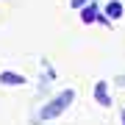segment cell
Wrapping results in <instances>:
<instances>
[{
	"label": "cell",
	"mask_w": 125,
	"mask_h": 125,
	"mask_svg": "<svg viewBox=\"0 0 125 125\" xmlns=\"http://www.w3.org/2000/svg\"><path fill=\"white\" fill-rule=\"evenodd\" d=\"M72 100H75V92H72V89H64L61 94H56V97L39 111V120H56V117H61L72 106Z\"/></svg>",
	"instance_id": "obj_1"
},
{
	"label": "cell",
	"mask_w": 125,
	"mask_h": 125,
	"mask_svg": "<svg viewBox=\"0 0 125 125\" xmlns=\"http://www.w3.org/2000/svg\"><path fill=\"white\" fill-rule=\"evenodd\" d=\"M92 94H94V100L100 103V106H111V97H108V83L106 81H97V83H94V89H92Z\"/></svg>",
	"instance_id": "obj_2"
},
{
	"label": "cell",
	"mask_w": 125,
	"mask_h": 125,
	"mask_svg": "<svg viewBox=\"0 0 125 125\" xmlns=\"http://www.w3.org/2000/svg\"><path fill=\"white\" fill-rule=\"evenodd\" d=\"M0 83H6V86H20V83H25V75L3 70V72H0Z\"/></svg>",
	"instance_id": "obj_3"
},
{
	"label": "cell",
	"mask_w": 125,
	"mask_h": 125,
	"mask_svg": "<svg viewBox=\"0 0 125 125\" xmlns=\"http://www.w3.org/2000/svg\"><path fill=\"white\" fill-rule=\"evenodd\" d=\"M97 6L94 3H89V6H83V9H81V22L83 25H89V22H94V20H97Z\"/></svg>",
	"instance_id": "obj_4"
},
{
	"label": "cell",
	"mask_w": 125,
	"mask_h": 125,
	"mask_svg": "<svg viewBox=\"0 0 125 125\" xmlns=\"http://www.w3.org/2000/svg\"><path fill=\"white\" fill-rule=\"evenodd\" d=\"M122 11H125V6L120 3V0H111V3L106 6V14H108V20H120V17H122Z\"/></svg>",
	"instance_id": "obj_5"
},
{
	"label": "cell",
	"mask_w": 125,
	"mask_h": 125,
	"mask_svg": "<svg viewBox=\"0 0 125 125\" xmlns=\"http://www.w3.org/2000/svg\"><path fill=\"white\" fill-rule=\"evenodd\" d=\"M89 3H94V0H70L72 9H83V6H89Z\"/></svg>",
	"instance_id": "obj_6"
},
{
	"label": "cell",
	"mask_w": 125,
	"mask_h": 125,
	"mask_svg": "<svg viewBox=\"0 0 125 125\" xmlns=\"http://www.w3.org/2000/svg\"><path fill=\"white\" fill-rule=\"evenodd\" d=\"M120 122L125 125V108H122V111H120Z\"/></svg>",
	"instance_id": "obj_7"
}]
</instances>
